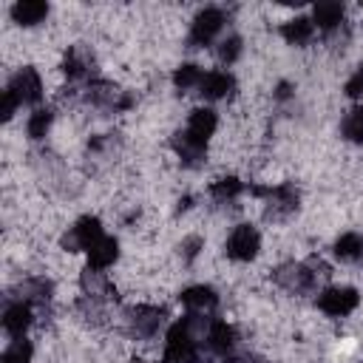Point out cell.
Returning <instances> with one entry per match:
<instances>
[{"label":"cell","mask_w":363,"mask_h":363,"mask_svg":"<svg viewBox=\"0 0 363 363\" xmlns=\"http://www.w3.org/2000/svg\"><path fill=\"white\" fill-rule=\"evenodd\" d=\"M252 193L267 199V218H272V221H284L298 210V190L292 184L252 187Z\"/></svg>","instance_id":"obj_1"},{"label":"cell","mask_w":363,"mask_h":363,"mask_svg":"<svg viewBox=\"0 0 363 363\" xmlns=\"http://www.w3.org/2000/svg\"><path fill=\"white\" fill-rule=\"evenodd\" d=\"M196 360H199L196 340H193V335L187 332L184 320H182V323H173V326L167 329V346H164L162 363H196Z\"/></svg>","instance_id":"obj_2"},{"label":"cell","mask_w":363,"mask_h":363,"mask_svg":"<svg viewBox=\"0 0 363 363\" xmlns=\"http://www.w3.org/2000/svg\"><path fill=\"white\" fill-rule=\"evenodd\" d=\"M272 278H275L278 286H284L286 292H295V295L309 292V289L315 286V281H318V275L312 272L309 264H295V261L281 264V267L272 272Z\"/></svg>","instance_id":"obj_3"},{"label":"cell","mask_w":363,"mask_h":363,"mask_svg":"<svg viewBox=\"0 0 363 363\" xmlns=\"http://www.w3.org/2000/svg\"><path fill=\"white\" fill-rule=\"evenodd\" d=\"M99 238H102V224H99V218H96V216H82V218L62 235V250H68V252L91 250Z\"/></svg>","instance_id":"obj_4"},{"label":"cell","mask_w":363,"mask_h":363,"mask_svg":"<svg viewBox=\"0 0 363 363\" xmlns=\"http://www.w3.org/2000/svg\"><path fill=\"white\" fill-rule=\"evenodd\" d=\"M258 247H261V235L250 224H238L227 238V255L235 261H252L258 255Z\"/></svg>","instance_id":"obj_5"},{"label":"cell","mask_w":363,"mask_h":363,"mask_svg":"<svg viewBox=\"0 0 363 363\" xmlns=\"http://www.w3.org/2000/svg\"><path fill=\"white\" fill-rule=\"evenodd\" d=\"M357 303H360V295H357V289H352V286H332V289H323L320 298H318L320 312H326V315H332V318L349 315Z\"/></svg>","instance_id":"obj_6"},{"label":"cell","mask_w":363,"mask_h":363,"mask_svg":"<svg viewBox=\"0 0 363 363\" xmlns=\"http://www.w3.org/2000/svg\"><path fill=\"white\" fill-rule=\"evenodd\" d=\"M9 91L14 94V99H17L20 105H34V102H40V96H43V79H40V74H37L34 68H20V71L14 74Z\"/></svg>","instance_id":"obj_7"},{"label":"cell","mask_w":363,"mask_h":363,"mask_svg":"<svg viewBox=\"0 0 363 363\" xmlns=\"http://www.w3.org/2000/svg\"><path fill=\"white\" fill-rule=\"evenodd\" d=\"M128 320H130V332L139 335V337H153L159 332V326L164 323V309L162 306H133L128 312Z\"/></svg>","instance_id":"obj_8"},{"label":"cell","mask_w":363,"mask_h":363,"mask_svg":"<svg viewBox=\"0 0 363 363\" xmlns=\"http://www.w3.org/2000/svg\"><path fill=\"white\" fill-rule=\"evenodd\" d=\"M224 26V14L218 9H204L196 14L193 20V31H190V43L193 45H207Z\"/></svg>","instance_id":"obj_9"},{"label":"cell","mask_w":363,"mask_h":363,"mask_svg":"<svg viewBox=\"0 0 363 363\" xmlns=\"http://www.w3.org/2000/svg\"><path fill=\"white\" fill-rule=\"evenodd\" d=\"M85 99L94 102V105H102V108H130V96H122V91L111 82H88L85 88Z\"/></svg>","instance_id":"obj_10"},{"label":"cell","mask_w":363,"mask_h":363,"mask_svg":"<svg viewBox=\"0 0 363 363\" xmlns=\"http://www.w3.org/2000/svg\"><path fill=\"white\" fill-rule=\"evenodd\" d=\"M79 286H82L85 298H91V301L111 298V292H113V286L108 284V278H105L102 269H96V267H85V269H82V275H79ZM113 295H116V292H113Z\"/></svg>","instance_id":"obj_11"},{"label":"cell","mask_w":363,"mask_h":363,"mask_svg":"<svg viewBox=\"0 0 363 363\" xmlns=\"http://www.w3.org/2000/svg\"><path fill=\"white\" fill-rule=\"evenodd\" d=\"M173 150L179 153V159L184 162V164H201V159H204V150H207V142H199V139H193L187 130H179L176 136H173Z\"/></svg>","instance_id":"obj_12"},{"label":"cell","mask_w":363,"mask_h":363,"mask_svg":"<svg viewBox=\"0 0 363 363\" xmlns=\"http://www.w3.org/2000/svg\"><path fill=\"white\" fill-rule=\"evenodd\" d=\"M91 65H94V60L82 45H71L65 60H62V71L68 79H85L91 74Z\"/></svg>","instance_id":"obj_13"},{"label":"cell","mask_w":363,"mask_h":363,"mask_svg":"<svg viewBox=\"0 0 363 363\" xmlns=\"http://www.w3.org/2000/svg\"><path fill=\"white\" fill-rule=\"evenodd\" d=\"M216 125H218L216 111H210V108H196V111L190 113V119H187V133H190L193 139H199V142H207V139L213 136Z\"/></svg>","instance_id":"obj_14"},{"label":"cell","mask_w":363,"mask_h":363,"mask_svg":"<svg viewBox=\"0 0 363 363\" xmlns=\"http://www.w3.org/2000/svg\"><path fill=\"white\" fill-rule=\"evenodd\" d=\"M182 303L190 309V312H199V315H204V312H210L216 303H218V298H216V292L210 289V286H190V289H184L182 292Z\"/></svg>","instance_id":"obj_15"},{"label":"cell","mask_w":363,"mask_h":363,"mask_svg":"<svg viewBox=\"0 0 363 363\" xmlns=\"http://www.w3.org/2000/svg\"><path fill=\"white\" fill-rule=\"evenodd\" d=\"M11 17L20 26H37L40 20L48 17V6L40 3V0H20V3L11 6Z\"/></svg>","instance_id":"obj_16"},{"label":"cell","mask_w":363,"mask_h":363,"mask_svg":"<svg viewBox=\"0 0 363 363\" xmlns=\"http://www.w3.org/2000/svg\"><path fill=\"white\" fill-rule=\"evenodd\" d=\"M119 258V244H116V238H108V235H102L91 250H88V267H96V269H105V267H111L113 261Z\"/></svg>","instance_id":"obj_17"},{"label":"cell","mask_w":363,"mask_h":363,"mask_svg":"<svg viewBox=\"0 0 363 363\" xmlns=\"http://www.w3.org/2000/svg\"><path fill=\"white\" fill-rule=\"evenodd\" d=\"M3 326H6V332L11 335V337H23L26 335V329L31 326V306L28 303H14V306H9L6 309V318H3Z\"/></svg>","instance_id":"obj_18"},{"label":"cell","mask_w":363,"mask_h":363,"mask_svg":"<svg viewBox=\"0 0 363 363\" xmlns=\"http://www.w3.org/2000/svg\"><path fill=\"white\" fill-rule=\"evenodd\" d=\"M233 77L230 74H224V71H210V74H204V79H201V96H207V99H221V96H227L230 91H233Z\"/></svg>","instance_id":"obj_19"},{"label":"cell","mask_w":363,"mask_h":363,"mask_svg":"<svg viewBox=\"0 0 363 363\" xmlns=\"http://www.w3.org/2000/svg\"><path fill=\"white\" fill-rule=\"evenodd\" d=\"M207 343H210V349L216 354H227L233 349V343H235V329L230 323H224V320H216L210 326V332H207Z\"/></svg>","instance_id":"obj_20"},{"label":"cell","mask_w":363,"mask_h":363,"mask_svg":"<svg viewBox=\"0 0 363 363\" xmlns=\"http://www.w3.org/2000/svg\"><path fill=\"white\" fill-rule=\"evenodd\" d=\"M315 23L323 31L340 28V23H343V6L340 3H320V6H315Z\"/></svg>","instance_id":"obj_21"},{"label":"cell","mask_w":363,"mask_h":363,"mask_svg":"<svg viewBox=\"0 0 363 363\" xmlns=\"http://www.w3.org/2000/svg\"><path fill=\"white\" fill-rule=\"evenodd\" d=\"M281 34H284L286 43H292V45H303V43L312 40V20H306V17H295V20L284 23Z\"/></svg>","instance_id":"obj_22"},{"label":"cell","mask_w":363,"mask_h":363,"mask_svg":"<svg viewBox=\"0 0 363 363\" xmlns=\"http://www.w3.org/2000/svg\"><path fill=\"white\" fill-rule=\"evenodd\" d=\"M20 298H26L23 303H45L51 298V284L45 278H31V281H23L20 284Z\"/></svg>","instance_id":"obj_23"},{"label":"cell","mask_w":363,"mask_h":363,"mask_svg":"<svg viewBox=\"0 0 363 363\" xmlns=\"http://www.w3.org/2000/svg\"><path fill=\"white\" fill-rule=\"evenodd\" d=\"M335 255H337L340 261H354V258H360V255H363V238H360L357 233L340 235V238L335 241Z\"/></svg>","instance_id":"obj_24"},{"label":"cell","mask_w":363,"mask_h":363,"mask_svg":"<svg viewBox=\"0 0 363 363\" xmlns=\"http://www.w3.org/2000/svg\"><path fill=\"white\" fill-rule=\"evenodd\" d=\"M241 190H244V184H241L235 176H224V179L213 182V187H210V193H213L216 201H230V199H235Z\"/></svg>","instance_id":"obj_25"},{"label":"cell","mask_w":363,"mask_h":363,"mask_svg":"<svg viewBox=\"0 0 363 363\" xmlns=\"http://www.w3.org/2000/svg\"><path fill=\"white\" fill-rule=\"evenodd\" d=\"M343 136L352 142H363V105H354L343 119Z\"/></svg>","instance_id":"obj_26"},{"label":"cell","mask_w":363,"mask_h":363,"mask_svg":"<svg viewBox=\"0 0 363 363\" xmlns=\"http://www.w3.org/2000/svg\"><path fill=\"white\" fill-rule=\"evenodd\" d=\"M201 79H204V74H201V68L193 65V62L176 68V74H173V82H176L182 91H187V88H193V85H201Z\"/></svg>","instance_id":"obj_27"},{"label":"cell","mask_w":363,"mask_h":363,"mask_svg":"<svg viewBox=\"0 0 363 363\" xmlns=\"http://www.w3.org/2000/svg\"><path fill=\"white\" fill-rule=\"evenodd\" d=\"M31 343L26 340V337H17L9 349H6V354H3V363H28L31 360Z\"/></svg>","instance_id":"obj_28"},{"label":"cell","mask_w":363,"mask_h":363,"mask_svg":"<svg viewBox=\"0 0 363 363\" xmlns=\"http://www.w3.org/2000/svg\"><path fill=\"white\" fill-rule=\"evenodd\" d=\"M48 128H51V111H34L31 113V119H28V136L31 139H43L45 133H48Z\"/></svg>","instance_id":"obj_29"},{"label":"cell","mask_w":363,"mask_h":363,"mask_svg":"<svg viewBox=\"0 0 363 363\" xmlns=\"http://www.w3.org/2000/svg\"><path fill=\"white\" fill-rule=\"evenodd\" d=\"M238 54H241V40H238V37H227V40H221V45H218V57H221V62H235Z\"/></svg>","instance_id":"obj_30"},{"label":"cell","mask_w":363,"mask_h":363,"mask_svg":"<svg viewBox=\"0 0 363 363\" xmlns=\"http://www.w3.org/2000/svg\"><path fill=\"white\" fill-rule=\"evenodd\" d=\"M201 247H204V241H201L199 235H190V238H184V241H182V247H179V250H182V258H184V261H193V258L199 255V250H201Z\"/></svg>","instance_id":"obj_31"},{"label":"cell","mask_w":363,"mask_h":363,"mask_svg":"<svg viewBox=\"0 0 363 363\" xmlns=\"http://www.w3.org/2000/svg\"><path fill=\"white\" fill-rule=\"evenodd\" d=\"M343 91H346L349 96H360V94H363V65L352 74V79L346 82V88H343Z\"/></svg>","instance_id":"obj_32"},{"label":"cell","mask_w":363,"mask_h":363,"mask_svg":"<svg viewBox=\"0 0 363 363\" xmlns=\"http://www.w3.org/2000/svg\"><path fill=\"white\" fill-rule=\"evenodd\" d=\"M17 99H14V94L11 91H3V119H11V113L17 111Z\"/></svg>","instance_id":"obj_33"},{"label":"cell","mask_w":363,"mask_h":363,"mask_svg":"<svg viewBox=\"0 0 363 363\" xmlns=\"http://www.w3.org/2000/svg\"><path fill=\"white\" fill-rule=\"evenodd\" d=\"M289 94H292V91H289V82H281V85H278V91H275V96H278V99H289Z\"/></svg>","instance_id":"obj_34"},{"label":"cell","mask_w":363,"mask_h":363,"mask_svg":"<svg viewBox=\"0 0 363 363\" xmlns=\"http://www.w3.org/2000/svg\"><path fill=\"white\" fill-rule=\"evenodd\" d=\"M238 363H264L261 357H244V360H238Z\"/></svg>","instance_id":"obj_35"},{"label":"cell","mask_w":363,"mask_h":363,"mask_svg":"<svg viewBox=\"0 0 363 363\" xmlns=\"http://www.w3.org/2000/svg\"><path fill=\"white\" fill-rule=\"evenodd\" d=\"M133 363H150V360H145V357H136V360H133Z\"/></svg>","instance_id":"obj_36"},{"label":"cell","mask_w":363,"mask_h":363,"mask_svg":"<svg viewBox=\"0 0 363 363\" xmlns=\"http://www.w3.org/2000/svg\"><path fill=\"white\" fill-rule=\"evenodd\" d=\"M0 363H3V360H0Z\"/></svg>","instance_id":"obj_37"}]
</instances>
